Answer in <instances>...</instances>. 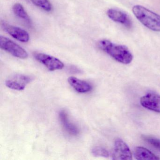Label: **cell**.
I'll use <instances>...</instances> for the list:
<instances>
[{
	"label": "cell",
	"mask_w": 160,
	"mask_h": 160,
	"mask_svg": "<svg viewBox=\"0 0 160 160\" xmlns=\"http://www.w3.org/2000/svg\"><path fill=\"white\" fill-rule=\"evenodd\" d=\"M98 45L101 49L120 63L129 64L132 61V55L125 46L116 44L107 40L100 41Z\"/></svg>",
	"instance_id": "1"
},
{
	"label": "cell",
	"mask_w": 160,
	"mask_h": 160,
	"mask_svg": "<svg viewBox=\"0 0 160 160\" xmlns=\"http://www.w3.org/2000/svg\"><path fill=\"white\" fill-rule=\"evenodd\" d=\"M132 12L145 27L153 31L160 32V15L140 5L134 6Z\"/></svg>",
	"instance_id": "2"
},
{
	"label": "cell",
	"mask_w": 160,
	"mask_h": 160,
	"mask_svg": "<svg viewBox=\"0 0 160 160\" xmlns=\"http://www.w3.org/2000/svg\"><path fill=\"white\" fill-rule=\"evenodd\" d=\"M0 47L14 57L19 58L26 59L28 57V52L24 48L4 36L0 37Z\"/></svg>",
	"instance_id": "3"
},
{
	"label": "cell",
	"mask_w": 160,
	"mask_h": 160,
	"mask_svg": "<svg viewBox=\"0 0 160 160\" xmlns=\"http://www.w3.org/2000/svg\"><path fill=\"white\" fill-rule=\"evenodd\" d=\"M112 160H132V153L128 145L120 138H117L114 143L111 154Z\"/></svg>",
	"instance_id": "4"
},
{
	"label": "cell",
	"mask_w": 160,
	"mask_h": 160,
	"mask_svg": "<svg viewBox=\"0 0 160 160\" xmlns=\"http://www.w3.org/2000/svg\"><path fill=\"white\" fill-rule=\"evenodd\" d=\"M32 80L30 77L22 74L13 75L7 78L5 84L8 88L18 91L23 90Z\"/></svg>",
	"instance_id": "5"
},
{
	"label": "cell",
	"mask_w": 160,
	"mask_h": 160,
	"mask_svg": "<svg viewBox=\"0 0 160 160\" xmlns=\"http://www.w3.org/2000/svg\"><path fill=\"white\" fill-rule=\"evenodd\" d=\"M35 59L45 65L50 71L61 70L64 64L59 59L44 53H37L34 55Z\"/></svg>",
	"instance_id": "6"
},
{
	"label": "cell",
	"mask_w": 160,
	"mask_h": 160,
	"mask_svg": "<svg viewBox=\"0 0 160 160\" xmlns=\"http://www.w3.org/2000/svg\"><path fill=\"white\" fill-rule=\"evenodd\" d=\"M1 27L3 30L18 41L24 43L28 42L29 41V33L25 30L18 27L9 25L4 21L2 22Z\"/></svg>",
	"instance_id": "7"
},
{
	"label": "cell",
	"mask_w": 160,
	"mask_h": 160,
	"mask_svg": "<svg viewBox=\"0 0 160 160\" xmlns=\"http://www.w3.org/2000/svg\"><path fill=\"white\" fill-rule=\"evenodd\" d=\"M141 105L149 110L160 113V96L156 93H148L140 99Z\"/></svg>",
	"instance_id": "8"
},
{
	"label": "cell",
	"mask_w": 160,
	"mask_h": 160,
	"mask_svg": "<svg viewBox=\"0 0 160 160\" xmlns=\"http://www.w3.org/2000/svg\"><path fill=\"white\" fill-rule=\"evenodd\" d=\"M107 14L108 17L114 22L122 24L128 28H131L132 26V22L129 16L120 10L110 9L107 12Z\"/></svg>",
	"instance_id": "9"
},
{
	"label": "cell",
	"mask_w": 160,
	"mask_h": 160,
	"mask_svg": "<svg viewBox=\"0 0 160 160\" xmlns=\"http://www.w3.org/2000/svg\"><path fill=\"white\" fill-rule=\"evenodd\" d=\"M60 120L65 131L72 135H77L79 130L75 125L71 122L67 113L64 110L60 112L59 114Z\"/></svg>",
	"instance_id": "10"
},
{
	"label": "cell",
	"mask_w": 160,
	"mask_h": 160,
	"mask_svg": "<svg viewBox=\"0 0 160 160\" xmlns=\"http://www.w3.org/2000/svg\"><path fill=\"white\" fill-rule=\"evenodd\" d=\"M68 82L75 90L79 93H86L92 89L91 86L88 83L74 77L69 78Z\"/></svg>",
	"instance_id": "11"
},
{
	"label": "cell",
	"mask_w": 160,
	"mask_h": 160,
	"mask_svg": "<svg viewBox=\"0 0 160 160\" xmlns=\"http://www.w3.org/2000/svg\"><path fill=\"white\" fill-rule=\"evenodd\" d=\"M133 155L136 160H159L160 158L143 147H138L134 150Z\"/></svg>",
	"instance_id": "12"
},
{
	"label": "cell",
	"mask_w": 160,
	"mask_h": 160,
	"mask_svg": "<svg viewBox=\"0 0 160 160\" xmlns=\"http://www.w3.org/2000/svg\"><path fill=\"white\" fill-rule=\"evenodd\" d=\"M12 10L14 13L17 17L25 20L28 24H31L30 18L22 4L19 3H15L13 6Z\"/></svg>",
	"instance_id": "13"
},
{
	"label": "cell",
	"mask_w": 160,
	"mask_h": 160,
	"mask_svg": "<svg viewBox=\"0 0 160 160\" xmlns=\"http://www.w3.org/2000/svg\"><path fill=\"white\" fill-rule=\"evenodd\" d=\"M33 4L44 11L49 12L52 9V6L48 0H31Z\"/></svg>",
	"instance_id": "14"
},
{
	"label": "cell",
	"mask_w": 160,
	"mask_h": 160,
	"mask_svg": "<svg viewBox=\"0 0 160 160\" xmlns=\"http://www.w3.org/2000/svg\"><path fill=\"white\" fill-rule=\"evenodd\" d=\"M92 153L94 156L108 158L109 156V153L107 150L101 147H95L92 149Z\"/></svg>",
	"instance_id": "15"
},
{
	"label": "cell",
	"mask_w": 160,
	"mask_h": 160,
	"mask_svg": "<svg viewBox=\"0 0 160 160\" xmlns=\"http://www.w3.org/2000/svg\"><path fill=\"white\" fill-rule=\"evenodd\" d=\"M142 138L160 151V139L148 136H143Z\"/></svg>",
	"instance_id": "16"
}]
</instances>
